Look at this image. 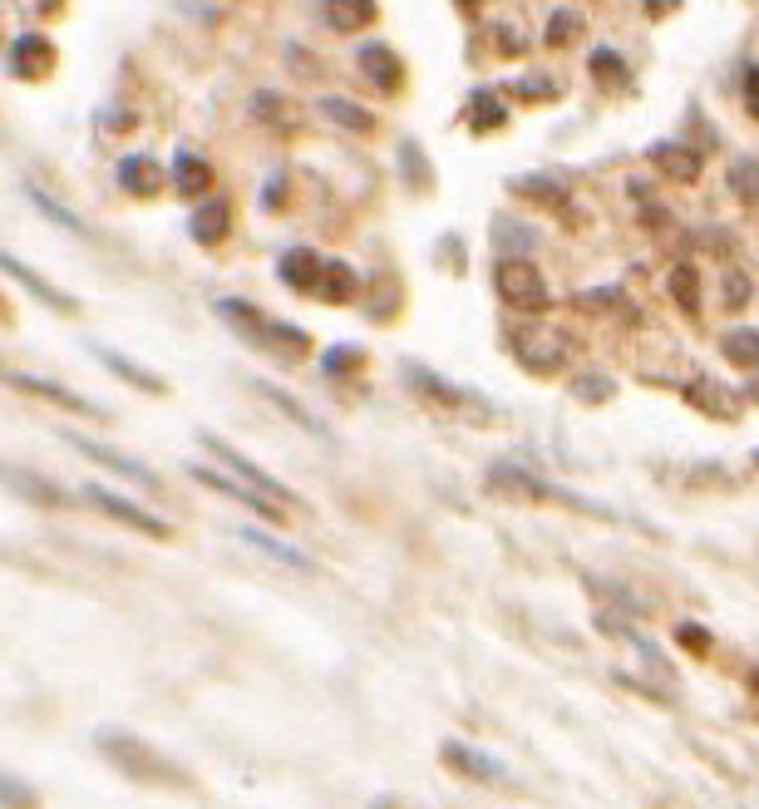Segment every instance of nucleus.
Returning <instances> with one entry per match:
<instances>
[{
    "label": "nucleus",
    "mask_w": 759,
    "mask_h": 809,
    "mask_svg": "<svg viewBox=\"0 0 759 809\" xmlns=\"http://www.w3.org/2000/svg\"><path fill=\"white\" fill-rule=\"evenodd\" d=\"M586 70L602 89H627L631 75H627V60L612 50V45H602V50H592V60H586Z\"/></svg>",
    "instance_id": "31"
},
{
    "label": "nucleus",
    "mask_w": 759,
    "mask_h": 809,
    "mask_svg": "<svg viewBox=\"0 0 759 809\" xmlns=\"http://www.w3.org/2000/svg\"><path fill=\"white\" fill-rule=\"evenodd\" d=\"M400 174H405V178H410V184H414V178H420V188H430V184H434V168H430V164H424L420 144H410V139H405V144H400Z\"/></svg>",
    "instance_id": "38"
},
{
    "label": "nucleus",
    "mask_w": 759,
    "mask_h": 809,
    "mask_svg": "<svg viewBox=\"0 0 759 809\" xmlns=\"http://www.w3.org/2000/svg\"><path fill=\"white\" fill-rule=\"evenodd\" d=\"M257 391H262V395H267V401H272V405H282V410H286V415H292V420H296V425H302V430H306V435L326 440V425H321V420H316V415H310V410H306V405H296V401H292V395H282V391H276V385H262V381H257Z\"/></svg>",
    "instance_id": "34"
},
{
    "label": "nucleus",
    "mask_w": 759,
    "mask_h": 809,
    "mask_svg": "<svg viewBox=\"0 0 759 809\" xmlns=\"http://www.w3.org/2000/svg\"><path fill=\"white\" fill-rule=\"evenodd\" d=\"M499 45H503V50H509V55H518V50H523V40L513 36V26H499Z\"/></svg>",
    "instance_id": "47"
},
{
    "label": "nucleus",
    "mask_w": 759,
    "mask_h": 809,
    "mask_svg": "<svg viewBox=\"0 0 759 809\" xmlns=\"http://www.w3.org/2000/svg\"><path fill=\"white\" fill-rule=\"evenodd\" d=\"M493 292H499L503 306H513V312H528V316L548 312V282L528 257H503L499 267H493Z\"/></svg>",
    "instance_id": "4"
},
{
    "label": "nucleus",
    "mask_w": 759,
    "mask_h": 809,
    "mask_svg": "<svg viewBox=\"0 0 759 809\" xmlns=\"http://www.w3.org/2000/svg\"><path fill=\"white\" fill-rule=\"evenodd\" d=\"M686 401H690V405H700L706 415H716V420H735V415L745 410V391L735 395L730 385L710 381V375H696V381L686 385Z\"/></svg>",
    "instance_id": "11"
},
{
    "label": "nucleus",
    "mask_w": 759,
    "mask_h": 809,
    "mask_svg": "<svg viewBox=\"0 0 759 809\" xmlns=\"http://www.w3.org/2000/svg\"><path fill=\"white\" fill-rule=\"evenodd\" d=\"M681 0H647V16H671Z\"/></svg>",
    "instance_id": "48"
},
{
    "label": "nucleus",
    "mask_w": 759,
    "mask_h": 809,
    "mask_svg": "<svg viewBox=\"0 0 759 809\" xmlns=\"http://www.w3.org/2000/svg\"><path fill=\"white\" fill-rule=\"evenodd\" d=\"M99 740V750L114 760L129 780H144V785H193L188 775H183L172 760H164L154 746H144V740H134V736H119V731H99L95 736Z\"/></svg>",
    "instance_id": "2"
},
{
    "label": "nucleus",
    "mask_w": 759,
    "mask_h": 809,
    "mask_svg": "<svg viewBox=\"0 0 759 809\" xmlns=\"http://www.w3.org/2000/svg\"><path fill=\"white\" fill-rule=\"evenodd\" d=\"M55 6H60V0H40V10H55Z\"/></svg>",
    "instance_id": "50"
},
{
    "label": "nucleus",
    "mask_w": 759,
    "mask_h": 809,
    "mask_svg": "<svg viewBox=\"0 0 759 809\" xmlns=\"http://www.w3.org/2000/svg\"><path fill=\"white\" fill-rule=\"evenodd\" d=\"M119 188L134 193V198H154V193H164V168L144 154L119 158Z\"/></svg>",
    "instance_id": "17"
},
{
    "label": "nucleus",
    "mask_w": 759,
    "mask_h": 809,
    "mask_svg": "<svg viewBox=\"0 0 759 809\" xmlns=\"http://www.w3.org/2000/svg\"><path fill=\"white\" fill-rule=\"evenodd\" d=\"M75 444L79 454H85V460H95V464H103V470H114V474H124L129 479V484H138V489H158V474L154 470H144V464L138 460H129V454H119V450H109V444H95V440H69Z\"/></svg>",
    "instance_id": "10"
},
{
    "label": "nucleus",
    "mask_w": 759,
    "mask_h": 809,
    "mask_svg": "<svg viewBox=\"0 0 759 809\" xmlns=\"http://www.w3.org/2000/svg\"><path fill=\"white\" fill-rule=\"evenodd\" d=\"M509 341H513L518 366L533 371V375H558L562 366H568V336L552 332V326H538V322L533 326H513Z\"/></svg>",
    "instance_id": "6"
},
{
    "label": "nucleus",
    "mask_w": 759,
    "mask_h": 809,
    "mask_svg": "<svg viewBox=\"0 0 759 809\" xmlns=\"http://www.w3.org/2000/svg\"><path fill=\"white\" fill-rule=\"evenodd\" d=\"M750 292L755 287H750V277H745L740 267L724 272V302H730V306H745V302H750Z\"/></svg>",
    "instance_id": "42"
},
{
    "label": "nucleus",
    "mask_w": 759,
    "mask_h": 809,
    "mask_svg": "<svg viewBox=\"0 0 759 809\" xmlns=\"http://www.w3.org/2000/svg\"><path fill=\"white\" fill-rule=\"evenodd\" d=\"M503 119H509V109H503V99L493 95V89H474V95H469V114H464V124H469L474 134L503 129Z\"/></svg>",
    "instance_id": "25"
},
{
    "label": "nucleus",
    "mask_w": 759,
    "mask_h": 809,
    "mask_svg": "<svg viewBox=\"0 0 759 809\" xmlns=\"http://www.w3.org/2000/svg\"><path fill=\"white\" fill-rule=\"evenodd\" d=\"M651 164L661 168L671 184H696L700 178V148H686V144H655L651 148Z\"/></svg>",
    "instance_id": "18"
},
{
    "label": "nucleus",
    "mask_w": 759,
    "mask_h": 809,
    "mask_svg": "<svg viewBox=\"0 0 759 809\" xmlns=\"http://www.w3.org/2000/svg\"><path fill=\"white\" fill-rule=\"evenodd\" d=\"M217 316H223V322L233 326L237 336H247L252 346L272 351L276 361H292V366L306 356V346H310L302 326H292V322H267V316H262L257 306L237 302V296H223V302H217Z\"/></svg>",
    "instance_id": "1"
},
{
    "label": "nucleus",
    "mask_w": 759,
    "mask_h": 809,
    "mask_svg": "<svg viewBox=\"0 0 759 809\" xmlns=\"http://www.w3.org/2000/svg\"><path fill=\"white\" fill-rule=\"evenodd\" d=\"M193 479L198 484H207V489H217V494H227V499H237V504H247V509H257L262 519H282V504L276 499H267L262 489H241V484H233L227 474H213L207 464H193Z\"/></svg>",
    "instance_id": "15"
},
{
    "label": "nucleus",
    "mask_w": 759,
    "mask_h": 809,
    "mask_svg": "<svg viewBox=\"0 0 759 809\" xmlns=\"http://www.w3.org/2000/svg\"><path fill=\"white\" fill-rule=\"evenodd\" d=\"M6 489H10V494H26L30 504H40V509H65V489L45 484V479H34V474H16V470H10Z\"/></svg>",
    "instance_id": "29"
},
{
    "label": "nucleus",
    "mask_w": 759,
    "mask_h": 809,
    "mask_svg": "<svg viewBox=\"0 0 759 809\" xmlns=\"http://www.w3.org/2000/svg\"><path fill=\"white\" fill-rule=\"evenodd\" d=\"M198 444H203V450H213L217 460H223V464H227V470H233L237 479H247L252 489H262V494H267V499H276V504H282V509L292 504V489H286V484H276V479H272L267 470H257V464H252L247 454H237L233 444H227V440H217L213 430H198Z\"/></svg>",
    "instance_id": "7"
},
{
    "label": "nucleus",
    "mask_w": 759,
    "mask_h": 809,
    "mask_svg": "<svg viewBox=\"0 0 759 809\" xmlns=\"http://www.w3.org/2000/svg\"><path fill=\"white\" fill-rule=\"evenodd\" d=\"M720 356L730 361V366L759 371V326H735V332H724Z\"/></svg>",
    "instance_id": "26"
},
{
    "label": "nucleus",
    "mask_w": 759,
    "mask_h": 809,
    "mask_svg": "<svg viewBox=\"0 0 759 809\" xmlns=\"http://www.w3.org/2000/svg\"><path fill=\"white\" fill-rule=\"evenodd\" d=\"M724 184L740 203H759V164L755 158H735L730 174H724Z\"/></svg>",
    "instance_id": "33"
},
{
    "label": "nucleus",
    "mask_w": 759,
    "mask_h": 809,
    "mask_svg": "<svg viewBox=\"0 0 759 809\" xmlns=\"http://www.w3.org/2000/svg\"><path fill=\"white\" fill-rule=\"evenodd\" d=\"M755 464H759V450H755Z\"/></svg>",
    "instance_id": "52"
},
{
    "label": "nucleus",
    "mask_w": 759,
    "mask_h": 809,
    "mask_svg": "<svg viewBox=\"0 0 759 809\" xmlns=\"http://www.w3.org/2000/svg\"><path fill=\"white\" fill-rule=\"evenodd\" d=\"M227 227H233V208H227L223 198H207L203 208L188 218V233H193V243L198 247H217L227 237Z\"/></svg>",
    "instance_id": "19"
},
{
    "label": "nucleus",
    "mask_w": 759,
    "mask_h": 809,
    "mask_svg": "<svg viewBox=\"0 0 759 809\" xmlns=\"http://www.w3.org/2000/svg\"><path fill=\"white\" fill-rule=\"evenodd\" d=\"M355 65H361V75L371 79L375 89H385V95H390V89H400V79H405V75H400V70H405V65H400V55L390 50V45H379V40H365L361 50H355Z\"/></svg>",
    "instance_id": "12"
},
{
    "label": "nucleus",
    "mask_w": 759,
    "mask_h": 809,
    "mask_svg": "<svg viewBox=\"0 0 759 809\" xmlns=\"http://www.w3.org/2000/svg\"><path fill=\"white\" fill-rule=\"evenodd\" d=\"M440 760H444L448 770L464 775V780H474V785L509 780V766H503V760L479 756V750H474V746H464V740H444V746H440Z\"/></svg>",
    "instance_id": "9"
},
{
    "label": "nucleus",
    "mask_w": 759,
    "mask_h": 809,
    "mask_svg": "<svg viewBox=\"0 0 759 809\" xmlns=\"http://www.w3.org/2000/svg\"><path fill=\"white\" fill-rule=\"evenodd\" d=\"M572 395L586 405H602V401H612V381H607V375H578V381H572Z\"/></svg>",
    "instance_id": "39"
},
{
    "label": "nucleus",
    "mask_w": 759,
    "mask_h": 809,
    "mask_svg": "<svg viewBox=\"0 0 759 809\" xmlns=\"http://www.w3.org/2000/svg\"><path fill=\"white\" fill-rule=\"evenodd\" d=\"M493 237H499L503 247H533V233H528L523 223H513V218H499V223H493Z\"/></svg>",
    "instance_id": "41"
},
{
    "label": "nucleus",
    "mask_w": 759,
    "mask_h": 809,
    "mask_svg": "<svg viewBox=\"0 0 759 809\" xmlns=\"http://www.w3.org/2000/svg\"><path fill=\"white\" fill-rule=\"evenodd\" d=\"M400 375H405V381L424 395V401H434L440 410H448V415H469V420H489L493 415V405L483 401V395L464 391V385H448L444 375H434L430 366H414V361H405V366H400Z\"/></svg>",
    "instance_id": "5"
},
{
    "label": "nucleus",
    "mask_w": 759,
    "mask_h": 809,
    "mask_svg": "<svg viewBox=\"0 0 759 809\" xmlns=\"http://www.w3.org/2000/svg\"><path fill=\"white\" fill-rule=\"evenodd\" d=\"M282 198H286V174H272L267 178V193H262V208H282Z\"/></svg>",
    "instance_id": "45"
},
{
    "label": "nucleus",
    "mask_w": 759,
    "mask_h": 809,
    "mask_svg": "<svg viewBox=\"0 0 759 809\" xmlns=\"http://www.w3.org/2000/svg\"><path fill=\"white\" fill-rule=\"evenodd\" d=\"M666 287H671V296H676V306H681V312H690V316L700 312V272L690 267V262H676L671 277H666Z\"/></svg>",
    "instance_id": "32"
},
{
    "label": "nucleus",
    "mask_w": 759,
    "mask_h": 809,
    "mask_svg": "<svg viewBox=\"0 0 759 809\" xmlns=\"http://www.w3.org/2000/svg\"><path fill=\"white\" fill-rule=\"evenodd\" d=\"M489 489H499V494H513V499H552V504L578 509V514H592V519H617L612 509L592 504V499L568 494V489H558V484H548V479L518 470V464H493V470H489Z\"/></svg>",
    "instance_id": "3"
},
{
    "label": "nucleus",
    "mask_w": 759,
    "mask_h": 809,
    "mask_svg": "<svg viewBox=\"0 0 759 809\" xmlns=\"http://www.w3.org/2000/svg\"><path fill=\"white\" fill-rule=\"evenodd\" d=\"M745 401H750V405H759V375H755L750 385H745Z\"/></svg>",
    "instance_id": "49"
},
{
    "label": "nucleus",
    "mask_w": 759,
    "mask_h": 809,
    "mask_svg": "<svg viewBox=\"0 0 759 809\" xmlns=\"http://www.w3.org/2000/svg\"><path fill=\"white\" fill-rule=\"evenodd\" d=\"M676 642H681L686 652H696V657L710 652V632L700 622H681V627H676Z\"/></svg>",
    "instance_id": "40"
},
{
    "label": "nucleus",
    "mask_w": 759,
    "mask_h": 809,
    "mask_svg": "<svg viewBox=\"0 0 759 809\" xmlns=\"http://www.w3.org/2000/svg\"><path fill=\"white\" fill-rule=\"evenodd\" d=\"M578 306H586V312H607V306H627V296L617 287H602V292H582Z\"/></svg>",
    "instance_id": "43"
},
{
    "label": "nucleus",
    "mask_w": 759,
    "mask_h": 809,
    "mask_svg": "<svg viewBox=\"0 0 759 809\" xmlns=\"http://www.w3.org/2000/svg\"><path fill=\"white\" fill-rule=\"evenodd\" d=\"M321 272H326V262L310 253V247H286L282 262H276V277H282V287H292V292H316Z\"/></svg>",
    "instance_id": "14"
},
{
    "label": "nucleus",
    "mask_w": 759,
    "mask_h": 809,
    "mask_svg": "<svg viewBox=\"0 0 759 809\" xmlns=\"http://www.w3.org/2000/svg\"><path fill=\"white\" fill-rule=\"evenodd\" d=\"M89 356H95V361H99V366H109L114 375H124V381H129V385H138V391H148V395H164V391H168V385H164V381H158V375H154V371L134 366V361H124V356H119V351L99 346V341H95V346H89Z\"/></svg>",
    "instance_id": "22"
},
{
    "label": "nucleus",
    "mask_w": 759,
    "mask_h": 809,
    "mask_svg": "<svg viewBox=\"0 0 759 809\" xmlns=\"http://www.w3.org/2000/svg\"><path fill=\"white\" fill-rule=\"evenodd\" d=\"M321 20L336 36H351V30H365L375 20V0H321Z\"/></svg>",
    "instance_id": "20"
},
{
    "label": "nucleus",
    "mask_w": 759,
    "mask_h": 809,
    "mask_svg": "<svg viewBox=\"0 0 759 809\" xmlns=\"http://www.w3.org/2000/svg\"><path fill=\"white\" fill-rule=\"evenodd\" d=\"M85 499L99 509V514H109V519H119L124 529H138V533H148V539H172V529L164 519H154L148 509H138V504H129V499H119V494H109V489H99V484H89L85 489Z\"/></svg>",
    "instance_id": "8"
},
{
    "label": "nucleus",
    "mask_w": 759,
    "mask_h": 809,
    "mask_svg": "<svg viewBox=\"0 0 759 809\" xmlns=\"http://www.w3.org/2000/svg\"><path fill=\"white\" fill-rule=\"evenodd\" d=\"M6 272H10V277H16L20 287L30 292V296H40L45 306H55V312H79V306H75V296H65V292H55L50 282H40V277H34V272H30L20 257H10V253H6Z\"/></svg>",
    "instance_id": "23"
},
{
    "label": "nucleus",
    "mask_w": 759,
    "mask_h": 809,
    "mask_svg": "<svg viewBox=\"0 0 759 809\" xmlns=\"http://www.w3.org/2000/svg\"><path fill=\"white\" fill-rule=\"evenodd\" d=\"M247 549H257V553H267L272 563H282V568H296V573H310V558L306 553H296V549H286V543H276V539H267V533H257V529H233Z\"/></svg>",
    "instance_id": "24"
},
{
    "label": "nucleus",
    "mask_w": 759,
    "mask_h": 809,
    "mask_svg": "<svg viewBox=\"0 0 759 809\" xmlns=\"http://www.w3.org/2000/svg\"><path fill=\"white\" fill-rule=\"evenodd\" d=\"M361 292V277H355L345 262H326V272H321V287H316V296L321 302H351V296Z\"/></svg>",
    "instance_id": "28"
},
{
    "label": "nucleus",
    "mask_w": 759,
    "mask_h": 809,
    "mask_svg": "<svg viewBox=\"0 0 759 809\" xmlns=\"http://www.w3.org/2000/svg\"><path fill=\"white\" fill-rule=\"evenodd\" d=\"M459 6H479V0H459Z\"/></svg>",
    "instance_id": "51"
},
{
    "label": "nucleus",
    "mask_w": 759,
    "mask_h": 809,
    "mask_svg": "<svg viewBox=\"0 0 759 809\" xmlns=\"http://www.w3.org/2000/svg\"><path fill=\"white\" fill-rule=\"evenodd\" d=\"M513 95H523V99H558V85H552V79H518Z\"/></svg>",
    "instance_id": "44"
},
{
    "label": "nucleus",
    "mask_w": 759,
    "mask_h": 809,
    "mask_svg": "<svg viewBox=\"0 0 759 809\" xmlns=\"http://www.w3.org/2000/svg\"><path fill=\"white\" fill-rule=\"evenodd\" d=\"M10 385H16V391L40 395V401H50V405H60V410H75V415H89V420L103 415L95 401H85V395H75V391H60L55 381H40V375H10Z\"/></svg>",
    "instance_id": "16"
},
{
    "label": "nucleus",
    "mask_w": 759,
    "mask_h": 809,
    "mask_svg": "<svg viewBox=\"0 0 759 809\" xmlns=\"http://www.w3.org/2000/svg\"><path fill=\"white\" fill-rule=\"evenodd\" d=\"M172 188L188 193V198H198V193L213 188V168H207L198 154H178L172 158Z\"/></svg>",
    "instance_id": "27"
},
{
    "label": "nucleus",
    "mask_w": 759,
    "mask_h": 809,
    "mask_svg": "<svg viewBox=\"0 0 759 809\" xmlns=\"http://www.w3.org/2000/svg\"><path fill=\"white\" fill-rule=\"evenodd\" d=\"M30 203H34V208H40V213H45V218H50V223L69 227V233H75V237H89V227L79 223V218H75V213H69V208H60V203H55V198H45L40 188H30Z\"/></svg>",
    "instance_id": "37"
},
{
    "label": "nucleus",
    "mask_w": 759,
    "mask_h": 809,
    "mask_svg": "<svg viewBox=\"0 0 759 809\" xmlns=\"http://www.w3.org/2000/svg\"><path fill=\"white\" fill-rule=\"evenodd\" d=\"M55 70V45L45 36H20L10 40V75L20 79H45Z\"/></svg>",
    "instance_id": "13"
},
{
    "label": "nucleus",
    "mask_w": 759,
    "mask_h": 809,
    "mask_svg": "<svg viewBox=\"0 0 759 809\" xmlns=\"http://www.w3.org/2000/svg\"><path fill=\"white\" fill-rule=\"evenodd\" d=\"M321 114H326L331 124H345V129H355V134H371V129H375V114L361 109L355 99H341V95H326V99H321Z\"/></svg>",
    "instance_id": "30"
},
{
    "label": "nucleus",
    "mask_w": 759,
    "mask_h": 809,
    "mask_svg": "<svg viewBox=\"0 0 759 809\" xmlns=\"http://www.w3.org/2000/svg\"><path fill=\"white\" fill-rule=\"evenodd\" d=\"M361 346H351V341H345V346H331L326 356H321V371L331 375V381H345V375H355L361 371Z\"/></svg>",
    "instance_id": "36"
},
{
    "label": "nucleus",
    "mask_w": 759,
    "mask_h": 809,
    "mask_svg": "<svg viewBox=\"0 0 759 809\" xmlns=\"http://www.w3.org/2000/svg\"><path fill=\"white\" fill-rule=\"evenodd\" d=\"M745 105H750V114L759 119V65H750V70H745Z\"/></svg>",
    "instance_id": "46"
},
{
    "label": "nucleus",
    "mask_w": 759,
    "mask_h": 809,
    "mask_svg": "<svg viewBox=\"0 0 759 809\" xmlns=\"http://www.w3.org/2000/svg\"><path fill=\"white\" fill-rule=\"evenodd\" d=\"M509 188L518 193V198L548 203V208H568V193H572L558 174H518V178H509Z\"/></svg>",
    "instance_id": "21"
},
{
    "label": "nucleus",
    "mask_w": 759,
    "mask_h": 809,
    "mask_svg": "<svg viewBox=\"0 0 759 809\" xmlns=\"http://www.w3.org/2000/svg\"><path fill=\"white\" fill-rule=\"evenodd\" d=\"M582 26H586V20L578 16V10H552V16H548V36H543V40L552 45V50H562V45H572V40L582 36Z\"/></svg>",
    "instance_id": "35"
}]
</instances>
